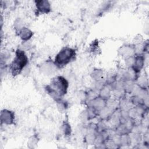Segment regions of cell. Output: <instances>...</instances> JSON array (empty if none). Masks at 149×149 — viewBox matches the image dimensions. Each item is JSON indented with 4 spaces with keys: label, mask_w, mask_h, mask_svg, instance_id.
Segmentation results:
<instances>
[{
    "label": "cell",
    "mask_w": 149,
    "mask_h": 149,
    "mask_svg": "<svg viewBox=\"0 0 149 149\" xmlns=\"http://www.w3.org/2000/svg\"><path fill=\"white\" fill-rule=\"evenodd\" d=\"M27 62V59L26 56L23 52H19L15 58L12 64V70L13 74L17 73L22 70L24 65Z\"/></svg>",
    "instance_id": "obj_1"
},
{
    "label": "cell",
    "mask_w": 149,
    "mask_h": 149,
    "mask_svg": "<svg viewBox=\"0 0 149 149\" xmlns=\"http://www.w3.org/2000/svg\"><path fill=\"white\" fill-rule=\"evenodd\" d=\"M74 56V52L71 49H64L60 52L56 58V61L59 64L66 65L70 61Z\"/></svg>",
    "instance_id": "obj_2"
}]
</instances>
